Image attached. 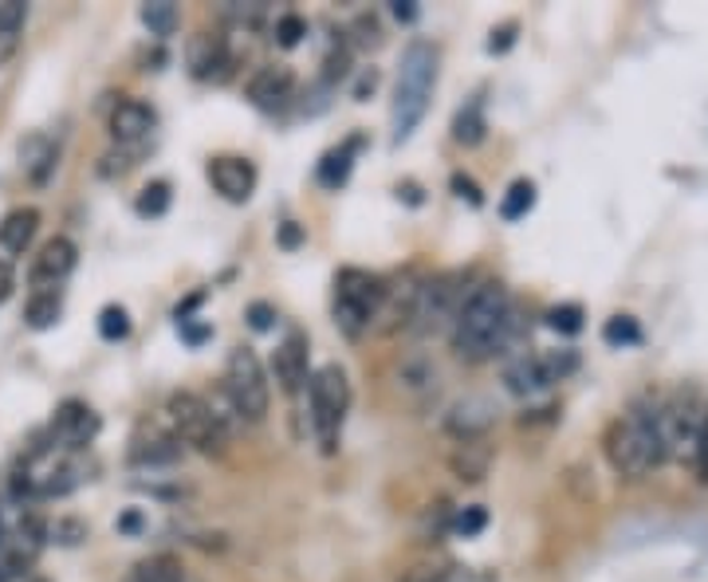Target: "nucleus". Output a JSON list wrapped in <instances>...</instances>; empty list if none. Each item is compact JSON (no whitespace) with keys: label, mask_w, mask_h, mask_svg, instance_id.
I'll use <instances>...</instances> for the list:
<instances>
[{"label":"nucleus","mask_w":708,"mask_h":582,"mask_svg":"<svg viewBox=\"0 0 708 582\" xmlns=\"http://www.w3.org/2000/svg\"><path fill=\"white\" fill-rule=\"evenodd\" d=\"M449 338L457 358H464V363H484V358L504 355L516 338V311H511L508 287L496 284V280L472 287L457 319H452Z\"/></svg>","instance_id":"f257e3e1"},{"label":"nucleus","mask_w":708,"mask_h":582,"mask_svg":"<svg viewBox=\"0 0 708 582\" xmlns=\"http://www.w3.org/2000/svg\"><path fill=\"white\" fill-rule=\"evenodd\" d=\"M661 409L665 397H638L622 421H614L606 429V456L614 464V473L626 480H641L649 468L669 461L665 449V429H661Z\"/></svg>","instance_id":"f03ea898"},{"label":"nucleus","mask_w":708,"mask_h":582,"mask_svg":"<svg viewBox=\"0 0 708 582\" xmlns=\"http://www.w3.org/2000/svg\"><path fill=\"white\" fill-rule=\"evenodd\" d=\"M433 87H437V48L429 40H413L402 51L398 63V83H393V103H390V127H393V146L413 139V130L422 127L425 110H429Z\"/></svg>","instance_id":"7ed1b4c3"},{"label":"nucleus","mask_w":708,"mask_h":582,"mask_svg":"<svg viewBox=\"0 0 708 582\" xmlns=\"http://www.w3.org/2000/svg\"><path fill=\"white\" fill-rule=\"evenodd\" d=\"M166 414H169V425H174L177 441L189 444V449H197V453L221 456L228 449L225 417L216 414L213 402H205V397L193 394V390H177V394H169Z\"/></svg>","instance_id":"20e7f679"},{"label":"nucleus","mask_w":708,"mask_h":582,"mask_svg":"<svg viewBox=\"0 0 708 582\" xmlns=\"http://www.w3.org/2000/svg\"><path fill=\"white\" fill-rule=\"evenodd\" d=\"M386 292H390L386 280L370 276V272H358V268L339 272V280H334V323L343 326L351 338H358L378 323Z\"/></svg>","instance_id":"39448f33"},{"label":"nucleus","mask_w":708,"mask_h":582,"mask_svg":"<svg viewBox=\"0 0 708 582\" xmlns=\"http://www.w3.org/2000/svg\"><path fill=\"white\" fill-rule=\"evenodd\" d=\"M225 397L233 405V414L240 421H264L268 405H272V390H268V375L256 351L236 346L225 358Z\"/></svg>","instance_id":"423d86ee"},{"label":"nucleus","mask_w":708,"mask_h":582,"mask_svg":"<svg viewBox=\"0 0 708 582\" xmlns=\"http://www.w3.org/2000/svg\"><path fill=\"white\" fill-rule=\"evenodd\" d=\"M307 394H311V425L319 441H323L327 453H334V441H339V429H343L346 405H351V382H346L343 366H319L311 378H307Z\"/></svg>","instance_id":"0eeeda50"},{"label":"nucleus","mask_w":708,"mask_h":582,"mask_svg":"<svg viewBox=\"0 0 708 582\" xmlns=\"http://www.w3.org/2000/svg\"><path fill=\"white\" fill-rule=\"evenodd\" d=\"M464 304V287L461 276H437L422 284V304H417V319H413V331L417 335H441L452 331V319Z\"/></svg>","instance_id":"6e6552de"},{"label":"nucleus","mask_w":708,"mask_h":582,"mask_svg":"<svg viewBox=\"0 0 708 582\" xmlns=\"http://www.w3.org/2000/svg\"><path fill=\"white\" fill-rule=\"evenodd\" d=\"M75 264H79V248L71 245L68 237H56V240H48V245L39 248V257L32 260V284L39 287V292H59V284L75 272Z\"/></svg>","instance_id":"1a4fd4ad"},{"label":"nucleus","mask_w":708,"mask_h":582,"mask_svg":"<svg viewBox=\"0 0 708 582\" xmlns=\"http://www.w3.org/2000/svg\"><path fill=\"white\" fill-rule=\"evenodd\" d=\"M181 456H186V444L177 441L169 429H162V425H142L134 441H130V461L138 468H166V464H177Z\"/></svg>","instance_id":"9d476101"},{"label":"nucleus","mask_w":708,"mask_h":582,"mask_svg":"<svg viewBox=\"0 0 708 582\" xmlns=\"http://www.w3.org/2000/svg\"><path fill=\"white\" fill-rule=\"evenodd\" d=\"M98 414L91 409L87 402H63L56 409V417H51V437H56L63 449H83V444H91L98 437Z\"/></svg>","instance_id":"9b49d317"},{"label":"nucleus","mask_w":708,"mask_h":582,"mask_svg":"<svg viewBox=\"0 0 708 582\" xmlns=\"http://www.w3.org/2000/svg\"><path fill=\"white\" fill-rule=\"evenodd\" d=\"M209 181L225 201H248L256 189V166L248 158H213L209 162Z\"/></svg>","instance_id":"f8f14e48"},{"label":"nucleus","mask_w":708,"mask_h":582,"mask_svg":"<svg viewBox=\"0 0 708 582\" xmlns=\"http://www.w3.org/2000/svg\"><path fill=\"white\" fill-rule=\"evenodd\" d=\"M292 91H295V75L287 68H260L248 80V99H252L256 110H268V115L284 110L287 99H292Z\"/></svg>","instance_id":"ddd939ff"},{"label":"nucleus","mask_w":708,"mask_h":582,"mask_svg":"<svg viewBox=\"0 0 708 582\" xmlns=\"http://www.w3.org/2000/svg\"><path fill=\"white\" fill-rule=\"evenodd\" d=\"M272 375H275V382H280V390H284V394H295V390L307 382V335L292 331L284 343L275 346Z\"/></svg>","instance_id":"4468645a"},{"label":"nucleus","mask_w":708,"mask_h":582,"mask_svg":"<svg viewBox=\"0 0 708 582\" xmlns=\"http://www.w3.org/2000/svg\"><path fill=\"white\" fill-rule=\"evenodd\" d=\"M154 110L146 103L138 99H122L115 110H110V139L118 146H138V142L150 139V130H154Z\"/></svg>","instance_id":"2eb2a0df"},{"label":"nucleus","mask_w":708,"mask_h":582,"mask_svg":"<svg viewBox=\"0 0 708 582\" xmlns=\"http://www.w3.org/2000/svg\"><path fill=\"white\" fill-rule=\"evenodd\" d=\"M417 304H422V280L405 276L398 287L386 292V304H382V331H413V319H417Z\"/></svg>","instance_id":"dca6fc26"},{"label":"nucleus","mask_w":708,"mask_h":582,"mask_svg":"<svg viewBox=\"0 0 708 582\" xmlns=\"http://www.w3.org/2000/svg\"><path fill=\"white\" fill-rule=\"evenodd\" d=\"M504 385H508L511 394L531 397V394H543L547 385H555V378H551L543 355H520L516 363L504 366Z\"/></svg>","instance_id":"f3484780"},{"label":"nucleus","mask_w":708,"mask_h":582,"mask_svg":"<svg viewBox=\"0 0 708 582\" xmlns=\"http://www.w3.org/2000/svg\"><path fill=\"white\" fill-rule=\"evenodd\" d=\"M36 228H39L36 209H12L9 217L0 221V248L12 252V257H24L28 245L36 240Z\"/></svg>","instance_id":"a211bd4d"},{"label":"nucleus","mask_w":708,"mask_h":582,"mask_svg":"<svg viewBox=\"0 0 708 582\" xmlns=\"http://www.w3.org/2000/svg\"><path fill=\"white\" fill-rule=\"evenodd\" d=\"M488 464H492V449L484 444V437H472V441H457V449H452V456H449V468L461 480H469V484H476V480H484V473H488Z\"/></svg>","instance_id":"6ab92c4d"},{"label":"nucleus","mask_w":708,"mask_h":582,"mask_svg":"<svg viewBox=\"0 0 708 582\" xmlns=\"http://www.w3.org/2000/svg\"><path fill=\"white\" fill-rule=\"evenodd\" d=\"M488 425H492V405L481 402V397H469V402H461L449 414V433L457 437V441L484 437V433H488Z\"/></svg>","instance_id":"aec40b11"},{"label":"nucleus","mask_w":708,"mask_h":582,"mask_svg":"<svg viewBox=\"0 0 708 582\" xmlns=\"http://www.w3.org/2000/svg\"><path fill=\"white\" fill-rule=\"evenodd\" d=\"M189 63H193V75L197 80H221V75H228V51L221 40H213V36H201V40H193V48H189Z\"/></svg>","instance_id":"412c9836"},{"label":"nucleus","mask_w":708,"mask_h":582,"mask_svg":"<svg viewBox=\"0 0 708 582\" xmlns=\"http://www.w3.org/2000/svg\"><path fill=\"white\" fill-rule=\"evenodd\" d=\"M130 582H189L186 567L177 555H150V559L134 562V571H130Z\"/></svg>","instance_id":"4be33fe9"},{"label":"nucleus","mask_w":708,"mask_h":582,"mask_svg":"<svg viewBox=\"0 0 708 582\" xmlns=\"http://www.w3.org/2000/svg\"><path fill=\"white\" fill-rule=\"evenodd\" d=\"M24 16H28V9H24L20 0H4V4H0V68H4V63L20 51Z\"/></svg>","instance_id":"5701e85b"},{"label":"nucleus","mask_w":708,"mask_h":582,"mask_svg":"<svg viewBox=\"0 0 708 582\" xmlns=\"http://www.w3.org/2000/svg\"><path fill=\"white\" fill-rule=\"evenodd\" d=\"M358 146H363V139H351V142H343L339 150H331V154H327V158L319 162V186H327V189L346 186Z\"/></svg>","instance_id":"b1692460"},{"label":"nucleus","mask_w":708,"mask_h":582,"mask_svg":"<svg viewBox=\"0 0 708 582\" xmlns=\"http://www.w3.org/2000/svg\"><path fill=\"white\" fill-rule=\"evenodd\" d=\"M484 103L472 99L457 110V119H452V142H461V146H476L484 139Z\"/></svg>","instance_id":"393cba45"},{"label":"nucleus","mask_w":708,"mask_h":582,"mask_svg":"<svg viewBox=\"0 0 708 582\" xmlns=\"http://www.w3.org/2000/svg\"><path fill=\"white\" fill-rule=\"evenodd\" d=\"M402 582H492L472 567H413Z\"/></svg>","instance_id":"a878e982"},{"label":"nucleus","mask_w":708,"mask_h":582,"mask_svg":"<svg viewBox=\"0 0 708 582\" xmlns=\"http://www.w3.org/2000/svg\"><path fill=\"white\" fill-rule=\"evenodd\" d=\"M59 311H63V299H59V292H36V296L28 299V311H24V319H28V326L44 331V326L56 323Z\"/></svg>","instance_id":"bb28decb"},{"label":"nucleus","mask_w":708,"mask_h":582,"mask_svg":"<svg viewBox=\"0 0 708 582\" xmlns=\"http://www.w3.org/2000/svg\"><path fill=\"white\" fill-rule=\"evenodd\" d=\"M142 24H146L154 36H174L177 32V4H169V0L142 4Z\"/></svg>","instance_id":"cd10ccee"},{"label":"nucleus","mask_w":708,"mask_h":582,"mask_svg":"<svg viewBox=\"0 0 708 582\" xmlns=\"http://www.w3.org/2000/svg\"><path fill=\"white\" fill-rule=\"evenodd\" d=\"M166 209H169V186H166V181H150V186H142V193L134 198L138 217H162Z\"/></svg>","instance_id":"c85d7f7f"},{"label":"nucleus","mask_w":708,"mask_h":582,"mask_svg":"<svg viewBox=\"0 0 708 582\" xmlns=\"http://www.w3.org/2000/svg\"><path fill=\"white\" fill-rule=\"evenodd\" d=\"M531 205H535V186H531V181H516V186L508 189V198L500 201V213H504V221H520Z\"/></svg>","instance_id":"c756f323"},{"label":"nucleus","mask_w":708,"mask_h":582,"mask_svg":"<svg viewBox=\"0 0 708 582\" xmlns=\"http://www.w3.org/2000/svg\"><path fill=\"white\" fill-rule=\"evenodd\" d=\"M98 335L107 338V343H118V338L130 335V316L127 307H103V316H98Z\"/></svg>","instance_id":"7c9ffc66"},{"label":"nucleus","mask_w":708,"mask_h":582,"mask_svg":"<svg viewBox=\"0 0 708 582\" xmlns=\"http://www.w3.org/2000/svg\"><path fill=\"white\" fill-rule=\"evenodd\" d=\"M547 323L559 331V335H579L582 331V307L579 304H559L547 311Z\"/></svg>","instance_id":"2f4dec72"},{"label":"nucleus","mask_w":708,"mask_h":582,"mask_svg":"<svg viewBox=\"0 0 708 582\" xmlns=\"http://www.w3.org/2000/svg\"><path fill=\"white\" fill-rule=\"evenodd\" d=\"M484 523H488V512L484 508H461V512L449 520V532L452 535H464V539H472V535L484 532Z\"/></svg>","instance_id":"473e14b6"},{"label":"nucleus","mask_w":708,"mask_h":582,"mask_svg":"<svg viewBox=\"0 0 708 582\" xmlns=\"http://www.w3.org/2000/svg\"><path fill=\"white\" fill-rule=\"evenodd\" d=\"M602 338H606L610 346H622V343H638L641 331H638V323H634L629 316H614L606 326H602Z\"/></svg>","instance_id":"72a5a7b5"},{"label":"nucleus","mask_w":708,"mask_h":582,"mask_svg":"<svg viewBox=\"0 0 708 582\" xmlns=\"http://www.w3.org/2000/svg\"><path fill=\"white\" fill-rule=\"evenodd\" d=\"M307 36V21L304 16H295V12H287V16H280L275 21V44L280 48H295V44Z\"/></svg>","instance_id":"f704fd0d"},{"label":"nucleus","mask_w":708,"mask_h":582,"mask_svg":"<svg viewBox=\"0 0 708 582\" xmlns=\"http://www.w3.org/2000/svg\"><path fill=\"white\" fill-rule=\"evenodd\" d=\"M693 473H697V480L700 484H708V417H705V425H700V433H697V444H693Z\"/></svg>","instance_id":"c9c22d12"},{"label":"nucleus","mask_w":708,"mask_h":582,"mask_svg":"<svg viewBox=\"0 0 708 582\" xmlns=\"http://www.w3.org/2000/svg\"><path fill=\"white\" fill-rule=\"evenodd\" d=\"M48 535H51V539H56V543H68V547H71V543L87 539V527H83V523H79V520H59Z\"/></svg>","instance_id":"e433bc0d"},{"label":"nucleus","mask_w":708,"mask_h":582,"mask_svg":"<svg viewBox=\"0 0 708 582\" xmlns=\"http://www.w3.org/2000/svg\"><path fill=\"white\" fill-rule=\"evenodd\" d=\"M272 319H275V311L268 304L248 307V323H252V331H268V326H272Z\"/></svg>","instance_id":"4c0bfd02"},{"label":"nucleus","mask_w":708,"mask_h":582,"mask_svg":"<svg viewBox=\"0 0 708 582\" xmlns=\"http://www.w3.org/2000/svg\"><path fill=\"white\" fill-rule=\"evenodd\" d=\"M452 189H457V198H469L472 205H481V189H476V181L464 178V174H452Z\"/></svg>","instance_id":"58836bf2"},{"label":"nucleus","mask_w":708,"mask_h":582,"mask_svg":"<svg viewBox=\"0 0 708 582\" xmlns=\"http://www.w3.org/2000/svg\"><path fill=\"white\" fill-rule=\"evenodd\" d=\"M299 240H304V233H299V225H295V221H287V225L280 228V245H284V248H295V245H299Z\"/></svg>","instance_id":"ea45409f"},{"label":"nucleus","mask_w":708,"mask_h":582,"mask_svg":"<svg viewBox=\"0 0 708 582\" xmlns=\"http://www.w3.org/2000/svg\"><path fill=\"white\" fill-rule=\"evenodd\" d=\"M511 32H516L511 24H508V28H500V32H492L488 51H504V48H508V44H511Z\"/></svg>","instance_id":"a19ab883"},{"label":"nucleus","mask_w":708,"mask_h":582,"mask_svg":"<svg viewBox=\"0 0 708 582\" xmlns=\"http://www.w3.org/2000/svg\"><path fill=\"white\" fill-rule=\"evenodd\" d=\"M393 16H398V21H413V16H417V4H413V0H393Z\"/></svg>","instance_id":"79ce46f5"},{"label":"nucleus","mask_w":708,"mask_h":582,"mask_svg":"<svg viewBox=\"0 0 708 582\" xmlns=\"http://www.w3.org/2000/svg\"><path fill=\"white\" fill-rule=\"evenodd\" d=\"M374 83H378V71H363V80H358V91H354V95H358V103L366 99V91H374Z\"/></svg>","instance_id":"37998d69"},{"label":"nucleus","mask_w":708,"mask_h":582,"mask_svg":"<svg viewBox=\"0 0 708 582\" xmlns=\"http://www.w3.org/2000/svg\"><path fill=\"white\" fill-rule=\"evenodd\" d=\"M9 292H12V268L0 260V299H9Z\"/></svg>","instance_id":"c03bdc74"},{"label":"nucleus","mask_w":708,"mask_h":582,"mask_svg":"<svg viewBox=\"0 0 708 582\" xmlns=\"http://www.w3.org/2000/svg\"><path fill=\"white\" fill-rule=\"evenodd\" d=\"M0 582H9V574H4V571H0Z\"/></svg>","instance_id":"a18cd8bd"},{"label":"nucleus","mask_w":708,"mask_h":582,"mask_svg":"<svg viewBox=\"0 0 708 582\" xmlns=\"http://www.w3.org/2000/svg\"><path fill=\"white\" fill-rule=\"evenodd\" d=\"M32 582H44V579H32Z\"/></svg>","instance_id":"49530a36"}]
</instances>
